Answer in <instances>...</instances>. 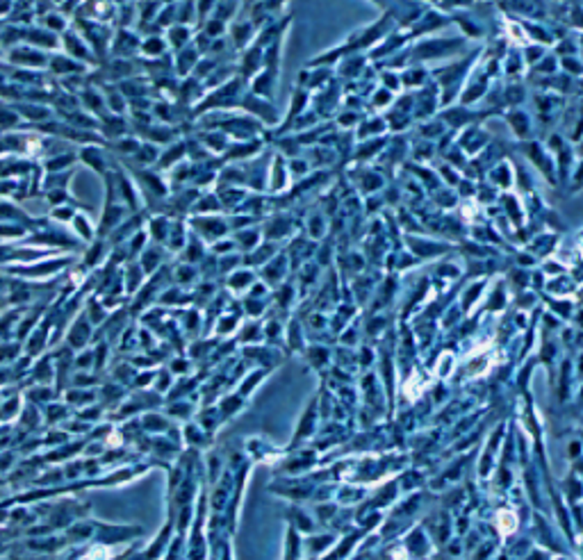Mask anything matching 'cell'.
Segmentation results:
<instances>
[{
	"instance_id": "29",
	"label": "cell",
	"mask_w": 583,
	"mask_h": 560,
	"mask_svg": "<svg viewBox=\"0 0 583 560\" xmlns=\"http://www.w3.org/2000/svg\"><path fill=\"white\" fill-rule=\"evenodd\" d=\"M108 353H110L108 340H101V342L94 344V372L96 374L103 372V369L108 367Z\"/></svg>"
},
{
	"instance_id": "25",
	"label": "cell",
	"mask_w": 583,
	"mask_h": 560,
	"mask_svg": "<svg viewBox=\"0 0 583 560\" xmlns=\"http://www.w3.org/2000/svg\"><path fill=\"white\" fill-rule=\"evenodd\" d=\"M187 39H189V28L187 25H171V28L167 30V46L171 48H185L187 44Z\"/></svg>"
},
{
	"instance_id": "32",
	"label": "cell",
	"mask_w": 583,
	"mask_h": 560,
	"mask_svg": "<svg viewBox=\"0 0 583 560\" xmlns=\"http://www.w3.org/2000/svg\"><path fill=\"white\" fill-rule=\"evenodd\" d=\"M91 399H94V392L80 390V387H71V390L66 392V401L75 403V406H89Z\"/></svg>"
},
{
	"instance_id": "2",
	"label": "cell",
	"mask_w": 583,
	"mask_h": 560,
	"mask_svg": "<svg viewBox=\"0 0 583 560\" xmlns=\"http://www.w3.org/2000/svg\"><path fill=\"white\" fill-rule=\"evenodd\" d=\"M53 312H43L41 317V321L34 326V331L25 338L23 342V356H28L30 360L34 358H41L43 353H48V347H50V342H53Z\"/></svg>"
},
{
	"instance_id": "6",
	"label": "cell",
	"mask_w": 583,
	"mask_h": 560,
	"mask_svg": "<svg viewBox=\"0 0 583 560\" xmlns=\"http://www.w3.org/2000/svg\"><path fill=\"white\" fill-rule=\"evenodd\" d=\"M139 48H142V34H137L133 28H119L110 39V50L117 59H133L139 55Z\"/></svg>"
},
{
	"instance_id": "27",
	"label": "cell",
	"mask_w": 583,
	"mask_h": 560,
	"mask_svg": "<svg viewBox=\"0 0 583 560\" xmlns=\"http://www.w3.org/2000/svg\"><path fill=\"white\" fill-rule=\"evenodd\" d=\"M43 198L48 201L50 208H59V205H75L78 203L68 189H48V192H43Z\"/></svg>"
},
{
	"instance_id": "22",
	"label": "cell",
	"mask_w": 583,
	"mask_h": 560,
	"mask_svg": "<svg viewBox=\"0 0 583 560\" xmlns=\"http://www.w3.org/2000/svg\"><path fill=\"white\" fill-rule=\"evenodd\" d=\"M139 144H142V139H139L137 135H124V137H119V139H115V142H110V146H112V153H117V155H121V158H133V155L137 153V149H139Z\"/></svg>"
},
{
	"instance_id": "21",
	"label": "cell",
	"mask_w": 583,
	"mask_h": 560,
	"mask_svg": "<svg viewBox=\"0 0 583 560\" xmlns=\"http://www.w3.org/2000/svg\"><path fill=\"white\" fill-rule=\"evenodd\" d=\"M164 50H167V39L160 37V34H146V37H142V48H139V53L144 57H149V59L162 57Z\"/></svg>"
},
{
	"instance_id": "14",
	"label": "cell",
	"mask_w": 583,
	"mask_h": 560,
	"mask_svg": "<svg viewBox=\"0 0 583 560\" xmlns=\"http://www.w3.org/2000/svg\"><path fill=\"white\" fill-rule=\"evenodd\" d=\"M160 153H162L160 146L142 139V144H139V149L133 158H130V162H133V167H139V169H155V165H158V160H160Z\"/></svg>"
},
{
	"instance_id": "1",
	"label": "cell",
	"mask_w": 583,
	"mask_h": 560,
	"mask_svg": "<svg viewBox=\"0 0 583 560\" xmlns=\"http://www.w3.org/2000/svg\"><path fill=\"white\" fill-rule=\"evenodd\" d=\"M73 262V253H62L55 257H46V260L28 262V264H10L3 266V271L7 278H19L25 282H46L50 278H55L62 271H66Z\"/></svg>"
},
{
	"instance_id": "9",
	"label": "cell",
	"mask_w": 583,
	"mask_h": 560,
	"mask_svg": "<svg viewBox=\"0 0 583 560\" xmlns=\"http://www.w3.org/2000/svg\"><path fill=\"white\" fill-rule=\"evenodd\" d=\"M68 226H71L73 237H75L80 244H84V246L98 239V223H96V221L89 217V214L82 212V210L75 212V217H73L71 223H68Z\"/></svg>"
},
{
	"instance_id": "30",
	"label": "cell",
	"mask_w": 583,
	"mask_h": 560,
	"mask_svg": "<svg viewBox=\"0 0 583 560\" xmlns=\"http://www.w3.org/2000/svg\"><path fill=\"white\" fill-rule=\"evenodd\" d=\"M182 221H171L169 226V237H167V248L169 251H178V248L185 246V232H180Z\"/></svg>"
},
{
	"instance_id": "28",
	"label": "cell",
	"mask_w": 583,
	"mask_h": 560,
	"mask_svg": "<svg viewBox=\"0 0 583 560\" xmlns=\"http://www.w3.org/2000/svg\"><path fill=\"white\" fill-rule=\"evenodd\" d=\"M73 367L78 372H94V344L89 349L78 351L73 356Z\"/></svg>"
},
{
	"instance_id": "8",
	"label": "cell",
	"mask_w": 583,
	"mask_h": 560,
	"mask_svg": "<svg viewBox=\"0 0 583 560\" xmlns=\"http://www.w3.org/2000/svg\"><path fill=\"white\" fill-rule=\"evenodd\" d=\"M130 176L137 183L139 192L149 196H167V183L162 180L160 171L155 169H130Z\"/></svg>"
},
{
	"instance_id": "17",
	"label": "cell",
	"mask_w": 583,
	"mask_h": 560,
	"mask_svg": "<svg viewBox=\"0 0 583 560\" xmlns=\"http://www.w3.org/2000/svg\"><path fill=\"white\" fill-rule=\"evenodd\" d=\"M14 112L19 114V119H25V121L37 123V126L53 119V112L43 105H37V103H21V105H14Z\"/></svg>"
},
{
	"instance_id": "34",
	"label": "cell",
	"mask_w": 583,
	"mask_h": 560,
	"mask_svg": "<svg viewBox=\"0 0 583 560\" xmlns=\"http://www.w3.org/2000/svg\"><path fill=\"white\" fill-rule=\"evenodd\" d=\"M14 12V5L12 3H3L0 5V16H7V14H12Z\"/></svg>"
},
{
	"instance_id": "33",
	"label": "cell",
	"mask_w": 583,
	"mask_h": 560,
	"mask_svg": "<svg viewBox=\"0 0 583 560\" xmlns=\"http://www.w3.org/2000/svg\"><path fill=\"white\" fill-rule=\"evenodd\" d=\"M19 410H21V396H14V399L5 401L3 412H0V419H7V417L19 415Z\"/></svg>"
},
{
	"instance_id": "11",
	"label": "cell",
	"mask_w": 583,
	"mask_h": 560,
	"mask_svg": "<svg viewBox=\"0 0 583 560\" xmlns=\"http://www.w3.org/2000/svg\"><path fill=\"white\" fill-rule=\"evenodd\" d=\"M78 100H80V105H82V109L87 112V114H91L96 119H103L105 114H110L108 105H105V96H103L101 89L87 87V89H82L80 93H78Z\"/></svg>"
},
{
	"instance_id": "12",
	"label": "cell",
	"mask_w": 583,
	"mask_h": 560,
	"mask_svg": "<svg viewBox=\"0 0 583 560\" xmlns=\"http://www.w3.org/2000/svg\"><path fill=\"white\" fill-rule=\"evenodd\" d=\"M75 162H78V153L62 151V153H55V155L43 158L41 169H43V174H62V171H71Z\"/></svg>"
},
{
	"instance_id": "18",
	"label": "cell",
	"mask_w": 583,
	"mask_h": 560,
	"mask_svg": "<svg viewBox=\"0 0 583 560\" xmlns=\"http://www.w3.org/2000/svg\"><path fill=\"white\" fill-rule=\"evenodd\" d=\"M110 244L105 242V239H96V242L91 244H87L84 248V253H82V264H84V269H94V266H98L105 262V257H110Z\"/></svg>"
},
{
	"instance_id": "3",
	"label": "cell",
	"mask_w": 583,
	"mask_h": 560,
	"mask_svg": "<svg viewBox=\"0 0 583 560\" xmlns=\"http://www.w3.org/2000/svg\"><path fill=\"white\" fill-rule=\"evenodd\" d=\"M89 344H94V326L91 321L87 319L84 310L80 308L78 310V315L71 319V324L66 326L64 331V347L68 351H82V349H89Z\"/></svg>"
},
{
	"instance_id": "31",
	"label": "cell",
	"mask_w": 583,
	"mask_h": 560,
	"mask_svg": "<svg viewBox=\"0 0 583 560\" xmlns=\"http://www.w3.org/2000/svg\"><path fill=\"white\" fill-rule=\"evenodd\" d=\"M75 212V205H59V208H50L48 219H53L55 223H71Z\"/></svg>"
},
{
	"instance_id": "23",
	"label": "cell",
	"mask_w": 583,
	"mask_h": 560,
	"mask_svg": "<svg viewBox=\"0 0 583 560\" xmlns=\"http://www.w3.org/2000/svg\"><path fill=\"white\" fill-rule=\"evenodd\" d=\"M185 155V146H180V144H173V146H167L162 153H160V160H158V169H173V167H178V160Z\"/></svg>"
},
{
	"instance_id": "24",
	"label": "cell",
	"mask_w": 583,
	"mask_h": 560,
	"mask_svg": "<svg viewBox=\"0 0 583 560\" xmlns=\"http://www.w3.org/2000/svg\"><path fill=\"white\" fill-rule=\"evenodd\" d=\"M28 235V230L16 223H5L0 221V244H10V242H21Z\"/></svg>"
},
{
	"instance_id": "15",
	"label": "cell",
	"mask_w": 583,
	"mask_h": 560,
	"mask_svg": "<svg viewBox=\"0 0 583 560\" xmlns=\"http://www.w3.org/2000/svg\"><path fill=\"white\" fill-rule=\"evenodd\" d=\"M48 68H50V71H53L55 75H73V73L89 71V66H84V64H80V62H75V59L66 57L64 53H50Z\"/></svg>"
},
{
	"instance_id": "16",
	"label": "cell",
	"mask_w": 583,
	"mask_h": 560,
	"mask_svg": "<svg viewBox=\"0 0 583 560\" xmlns=\"http://www.w3.org/2000/svg\"><path fill=\"white\" fill-rule=\"evenodd\" d=\"M169 226H171V221H169L167 217H162V214H153V217L149 219V223L144 226L146 235H149V242H151V244L167 246Z\"/></svg>"
},
{
	"instance_id": "20",
	"label": "cell",
	"mask_w": 583,
	"mask_h": 560,
	"mask_svg": "<svg viewBox=\"0 0 583 560\" xmlns=\"http://www.w3.org/2000/svg\"><path fill=\"white\" fill-rule=\"evenodd\" d=\"M82 310H84V315H87V319L91 321L94 328H96V326H103V324H105L108 319L112 317V312H110V310H108L105 305H103V301H101L98 296L87 301V305H84Z\"/></svg>"
},
{
	"instance_id": "7",
	"label": "cell",
	"mask_w": 583,
	"mask_h": 560,
	"mask_svg": "<svg viewBox=\"0 0 583 560\" xmlns=\"http://www.w3.org/2000/svg\"><path fill=\"white\" fill-rule=\"evenodd\" d=\"M78 162L84 167H89L94 174H98L101 178H105L112 174V167H110V160H108V151L103 149L101 144H87L80 146V151H78Z\"/></svg>"
},
{
	"instance_id": "19",
	"label": "cell",
	"mask_w": 583,
	"mask_h": 560,
	"mask_svg": "<svg viewBox=\"0 0 583 560\" xmlns=\"http://www.w3.org/2000/svg\"><path fill=\"white\" fill-rule=\"evenodd\" d=\"M30 372H32V378L39 385H48L50 381H53L55 367H53V356H50V351L43 353L41 358H37V363H34V367L30 369Z\"/></svg>"
},
{
	"instance_id": "26",
	"label": "cell",
	"mask_w": 583,
	"mask_h": 560,
	"mask_svg": "<svg viewBox=\"0 0 583 560\" xmlns=\"http://www.w3.org/2000/svg\"><path fill=\"white\" fill-rule=\"evenodd\" d=\"M23 353V344L16 340L0 342V363H16Z\"/></svg>"
},
{
	"instance_id": "10",
	"label": "cell",
	"mask_w": 583,
	"mask_h": 560,
	"mask_svg": "<svg viewBox=\"0 0 583 560\" xmlns=\"http://www.w3.org/2000/svg\"><path fill=\"white\" fill-rule=\"evenodd\" d=\"M121 280H124L126 296H135L137 292L149 282V275L144 273V269L139 266L137 260H126V264L121 266Z\"/></svg>"
},
{
	"instance_id": "5",
	"label": "cell",
	"mask_w": 583,
	"mask_h": 560,
	"mask_svg": "<svg viewBox=\"0 0 583 560\" xmlns=\"http://www.w3.org/2000/svg\"><path fill=\"white\" fill-rule=\"evenodd\" d=\"M7 62L12 66H19V68H48V59L50 53H43V50L28 46V44H16L12 48H7Z\"/></svg>"
},
{
	"instance_id": "4",
	"label": "cell",
	"mask_w": 583,
	"mask_h": 560,
	"mask_svg": "<svg viewBox=\"0 0 583 560\" xmlns=\"http://www.w3.org/2000/svg\"><path fill=\"white\" fill-rule=\"evenodd\" d=\"M59 46H62L64 55L75 59V62H80V64L89 66V68L96 64V53L91 50V46L87 44V39L82 37V34L78 32L75 25L73 28H68L64 34H59Z\"/></svg>"
},
{
	"instance_id": "13",
	"label": "cell",
	"mask_w": 583,
	"mask_h": 560,
	"mask_svg": "<svg viewBox=\"0 0 583 560\" xmlns=\"http://www.w3.org/2000/svg\"><path fill=\"white\" fill-rule=\"evenodd\" d=\"M137 262L144 269V273L151 278V275H155V271H158L160 266H162V262H164V248L160 244H151L149 242V246L144 248L142 255L137 257Z\"/></svg>"
}]
</instances>
